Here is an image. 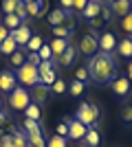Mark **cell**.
I'll use <instances>...</instances> for the list:
<instances>
[{
	"mask_svg": "<svg viewBox=\"0 0 132 147\" xmlns=\"http://www.w3.org/2000/svg\"><path fill=\"white\" fill-rule=\"evenodd\" d=\"M22 2H24V5H26V2H33V0H22Z\"/></svg>",
	"mask_w": 132,
	"mask_h": 147,
	"instance_id": "681fc988",
	"label": "cell"
},
{
	"mask_svg": "<svg viewBox=\"0 0 132 147\" xmlns=\"http://www.w3.org/2000/svg\"><path fill=\"white\" fill-rule=\"evenodd\" d=\"M20 2H22V0H2V11H5V16L16 13V9H18Z\"/></svg>",
	"mask_w": 132,
	"mask_h": 147,
	"instance_id": "f1b7e54d",
	"label": "cell"
},
{
	"mask_svg": "<svg viewBox=\"0 0 132 147\" xmlns=\"http://www.w3.org/2000/svg\"><path fill=\"white\" fill-rule=\"evenodd\" d=\"M101 143V136H99V132L95 127H88V132H86V136H84V145L86 147H97Z\"/></svg>",
	"mask_w": 132,
	"mask_h": 147,
	"instance_id": "e0dca14e",
	"label": "cell"
},
{
	"mask_svg": "<svg viewBox=\"0 0 132 147\" xmlns=\"http://www.w3.org/2000/svg\"><path fill=\"white\" fill-rule=\"evenodd\" d=\"M121 121L130 125L132 123V105H123V110H121Z\"/></svg>",
	"mask_w": 132,
	"mask_h": 147,
	"instance_id": "e575fe53",
	"label": "cell"
},
{
	"mask_svg": "<svg viewBox=\"0 0 132 147\" xmlns=\"http://www.w3.org/2000/svg\"><path fill=\"white\" fill-rule=\"evenodd\" d=\"M16 75L11 73V70H2L0 73V90L2 92H11L13 88H16Z\"/></svg>",
	"mask_w": 132,
	"mask_h": 147,
	"instance_id": "7c38bea8",
	"label": "cell"
},
{
	"mask_svg": "<svg viewBox=\"0 0 132 147\" xmlns=\"http://www.w3.org/2000/svg\"><path fill=\"white\" fill-rule=\"evenodd\" d=\"M112 51H117V37L110 31H104L99 35V53H108L110 55Z\"/></svg>",
	"mask_w": 132,
	"mask_h": 147,
	"instance_id": "ba28073f",
	"label": "cell"
},
{
	"mask_svg": "<svg viewBox=\"0 0 132 147\" xmlns=\"http://www.w3.org/2000/svg\"><path fill=\"white\" fill-rule=\"evenodd\" d=\"M9 64H11V66L16 68V70H18L20 66H24V64H26V53L18 49V51H16V53H13L11 57H9Z\"/></svg>",
	"mask_w": 132,
	"mask_h": 147,
	"instance_id": "603a6c76",
	"label": "cell"
},
{
	"mask_svg": "<svg viewBox=\"0 0 132 147\" xmlns=\"http://www.w3.org/2000/svg\"><path fill=\"white\" fill-rule=\"evenodd\" d=\"M130 5H132V0H130Z\"/></svg>",
	"mask_w": 132,
	"mask_h": 147,
	"instance_id": "816d5d0a",
	"label": "cell"
},
{
	"mask_svg": "<svg viewBox=\"0 0 132 147\" xmlns=\"http://www.w3.org/2000/svg\"><path fill=\"white\" fill-rule=\"evenodd\" d=\"M101 7H104V5H101V0H90V2L86 5V9H84L82 16L88 20V22H90V20H95V18L101 13Z\"/></svg>",
	"mask_w": 132,
	"mask_h": 147,
	"instance_id": "9a60e30c",
	"label": "cell"
},
{
	"mask_svg": "<svg viewBox=\"0 0 132 147\" xmlns=\"http://www.w3.org/2000/svg\"><path fill=\"white\" fill-rule=\"evenodd\" d=\"M38 73H40V84L44 86H53L57 79V70H55V64L53 61H42L38 66Z\"/></svg>",
	"mask_w": 132,
	"mask_h": 147,
	"instance_id": "8992f818",
	"label": "cell"
},
{
	"mask_svg": "<svg viewBox=\"0 0 132 147\" xmlns=\"http://www.w3.org/2000/svg\"><path fill=\"white\" fill-rule=\"evenodd\" d=\"M46 147H68V141L64 138V136H51L49 141H46Z\"/></svg>",
	"mask_w": 132,
	"mask_h": 147,
	"instance_id": "f546056e",
	"label": "cell"
},
{
	"mask_svg": "<svg viewBox=\"0 0 132 147\" xmlns=\"http://www.w3.org/2000/svg\"><path fill=\"white\" fill-rule=\"evenodd\" d=\"M88 2H90V0H73V9H75L77 13H84V9H86Z\"/></svg>",
	"mask_w": 132,
	"mask_h": 147,
	"instance_id": "74e56055",
	"label": "cell"
},
{
	"mask_svg": "<svg viewBox=\"0 0 132 147\" xmlns=\"http://www.w3.org/2000/svg\"><path fill=\"white\" fill-rule=\"evenodd\" d=\"M9 103H11L13 110H26V105L31 103V94H29V90L26 88H13L11 94H9Z\"/></svg>",
	"mask_w": 132,
	"mask_h": 147,
	"instance_id": "277c9868",
	"label": "cell"
},
{
	"mask_svg": "<svg viewBox=\"0 0 132 147\" xmlns=\"http://www.w3.org/2000/svg\"><path fill=\"white\" fill-rule=\"evenodd\" d=\"M79 147H86V145H79Z\"/></svg>",
	"mask_w": 132,
	"mask_h": 147,
	"instance_id": "f907efd6",
	"label": "cell"
},
{
	"mask_svg": "<svg viewBox=\"0 0 132 147\" xmlns=\"http://www.w3.org/2000/svg\"><path fill=\"white\" fill-rule=\"evenodd\" d=\"M60 5H62V7H60V9H64V11L68 13L70 9H73V0H60Z\"/></svg>",
	"mask_w": 132,
	"mask_h": 147,
	"instance_id": "b9f144b4",
	"label": "cell"
},
{
	"mask_svg": "<svg viewBox=\"0 0 132 147\" xmlns=\"http://www.w3.org/2000/svg\"><path fill=\"white\" fill-rule=\"evenodd\" d=\"M26 145L29 147H46V138L42 136V132H38V134L26 136Z\"/></svg>",
	"mask_w": 132,
	"mask_h": 147,
	"instance_id": "484cf974",
	"label": "cell"
},
{
	"mask_svg": "<svg viewBox=\"0 0 132 147\" xmlns=\"http://www.w3.org/2000/svg\"><path fill=\"white\" fill-rule=\"evenodd\" d=\"M84 88H86V84L73 79V81H70V86H68V92L73 94V97H79V94H84Z\"/></svg>",
	"mask_w": 132,
	"mask_h": 147,
	"instance_id": "83f0119b",
	"label": "cell"
},
{
	"mask_svg": "<svg viewBox=\"0 0 132 147\" xmlns=\"http://www.w3.org/2000/svg\"><path fill=\"white\" fill-rule=\"evenodd\" d=\"M99 117H101V110L95 103H90V101H84V103L77 105L75 119L79 123H84L86 127H95V123L99 121Z\"/></svg>",
	"mask_w": 132,
	"mask_h": 147,
	"instance_id": "7a4b0ae2",
	"label": "cell"
},
{
	"mask_svg": "<svg viewBox=\"0 0 132 147\" xmlns=\"http://www.w3.org/2000/svg\"><path fill=\"white\" fill-rule=\"evenodd\" d=\"M42 46H44V42H42V37H40V35H31V40H29V44H26L29 53H38Z\"/></svg>",
	"mask_w": 132,
	"mask_h": 147,
	"instance_id": "4316f807",
	"label": "cell"
},
{
	"mask_svg": "<svg viewBox=\"0 0 132 147\" xmlns=\"http://www.w3.org/2000/svg\"><path fill=\"white\" fill-rule=\"evenodd\" d=\"M79 53L84 57H95L99 53V35H95V33H86L82 37V42H79Z\"/></svg>",
	"mask_w": 132,
	"mask_h": 147,
	"instance_id": "5b68a950",
	"label": "cell"
},
{
	"mask_svg": "<svg viewBox=\"0 0 132 147\" xmlns=\"http://www.w3.org/2000/svg\"><path fill=\"white\" fill-rule=\"evenodd\" d=\"M26 61H29L31 66H40V64H42V59H40L38 53H26Z\"/></svg>",
	"mask_w": 132,
	"mask_h": 147,
	"instance_id": "f35d334b",
	"label": "cell"
},
{
	"mask_svg": "<svg viewBox=\"0 0 132 147\" xmlns=\"http://www.w3.org/2000/svg\"><path fill=\"white\" fill-rule=\"evenodd\" d=\"M40 5H42V9H46V0H38Z\"/></svg>",
	"mask_w": 132,
	"mask_h": 147,
	"instance_id": "7dc6e473",
	"label": "cell"
},
{
	"mask_svg": "<svg viewBox=\"0 0 132 147\" xmlns=\"http://www.w3.org/2000/svg\"><path fill=\"white\" fill-rule=\"evenodd\" d=\"M22 132H24L26 136L38 134V132H40V123L38 121H31V119H24V121H22Z\"/></svg>",
	"mask_w": 132,
	"mask_h": 147,
	"instance_id": "cb8c5ba5",
	"label": "cell"
},
{
	"mask_svg": "<svg viewBox=\"0 0 132 147\" xmlns=\"http://www.w3.org/2000/svg\"><path fill=\"white\" fill-rule=\"evenodd\" d=\"M2 26H7L9 31H16L18 26H22V20H20L16 13H9V16L2 18Z\"/></svg>",
	"mask_w": 132,
	"mask_h": 147,
	"instance_id": "7402d4cb",
	"label": "cell"
},
{
	"mask_svg": "<svg viewBox=\"0 0 132 147\" xmlns=\"http://www.w3.org/2000/svg\"><path fill=\"white\" fill-rule=\"evenodd\" d=\"M49 46H51V53H53V59H60V57L64 55V51L70 46V40H60V37H55Z\"/></svg>",
	"mask_w": 132,
	"mask_h": 147,
	"instance_id": "4fadbf2b",
	"label": "cell"
},
{
	"mask_svg": "<svg viewBox=\"0 0 132 147\" xmlns=\"http://www.w3.org/2000/svg\"><path fill=\"white\" fill-rule=\"evenodd\" d=\"M86 68L90 73V79L97 84H108V81L117 79V66H114L112 55H108V53H97L95 57H90V64Z\"/></svg>",
	"mask_w": 132,
	"mask_h": 147,
	"instance_id": "6da1fadb",
	"label": "cell"
},
{
	"mask_svg": "<svg viewBox=\"0 0 132 147\" xmlns=\"http://www.w3.org/2000/svg\"><path fill=\"white\" fill-rule=\"evenodd\" d=\"M128 79H130V84H132V59H130V64H128Z\"/></svg>",
	"mask_w": 132,
	"mask_h": 147,
	"instance_id": "ee69618b",
	"label": "cell"
},
{
	"mask_svg": "<svg viewBox=\"0 0 132 147\" xmlns=\"http://www.w3.org/2000/svg\"><path fill=\"white\" fill-rule=\"evenodd\" d=\"M75 24H77L75 16H70V13H68V16H66V20H64V26H66L68 31H73V29H75Z\"/></svg>",
	"mask_w": 132,
	"mask_h": 147,
	"instance_id": "ab89813d",
	"label": "cell"
},
{
	"mask_svg": "<svg viewBox=\"0 0 132 147\" xmlns=\"http://www.w3.org/2000/svg\"><path fill=\"white\" fill-rule=\"evenodd\" d=\"M16 79L22 84V86H35V84H40V73H38V66H31L29 61H26L24 66H20L18 70H16Z\"/></svg>",
	"mask_w": 132,
	"mask_h": 147,
	"instance_id": "3957f363",
	"label": "cell"
},
{
	"mask_svg": "<svg viewBox=\"0 0 132 147\" xmlns=\"http://www.w3.org/2000/svg\"><path fill=\"white\" fill-rule=\"evenodd\" d=\"M75 79L77 81H82V84H86V81L88 79H90V73H88V68H77V70H75Z\"/></svg>",
	"mask_w": 132,
	"mask_h": 147,
	"instance_id": "d6a6232c",
	"label": "cell"
},
{
	"mask_svg": "<svg viewBox=\"0 0 132 147\" xmlns=\"http://www.w3.org/2000/svg\"><path fill=\"white\" fill-rule=\"evenodd\" d=\"M66 16H68V13L64 11V9H55V11H51L49 13V24L51 26H62L64 20H66Z\"/></svg>",
	"mask_w": 132,
	"mask_h": 147,
	"instance_id": "2e32d148",
	"label": "cell"
},
{
	"mask_svg": "<svg viewBox=\"0 0 132 147\" xmlns=\"http://www.w3.org/2000/svg\"><path fill=\"white\" fill-rule=\"evenodd\" d=\"M7 37H9V29H7V26H2V24H0V44L5 42Z\"/></svg>",
	"mask_w": 132,
	"mask_h": 147,
	"instance_id": "7bdbcfd3",
	"label": "cell"
},
{
	"mask_svg": "<svg viewBox=\"0 0 132 147\" xmlns=\"http://www.w3.org/2000/svg\"><path fill=\"white\" fill-rule=\"evenodd\" d=\"M117 51H119V57H132V37H126L117 44Z\"/></svg>",
	"mask_w": 132,
	"mask_h": 147,
	"instance_id": "44dd1931",
	"label": "cell"
},
{
	"mask_svg": "<svg viewBox=\"0 0 132 147\" xmlns=\"http://www.w3.org/2000/svg\"><path fill=\"white\" fill-rule=\"evenodd\" d=\"M38 55H40V59H42V61H53V53H51V46H49V44H44L42 49L38 51Z\"/></svg>",
	"mask_w": 132,
	"mask_h": 147,
	"instance_id": "1f68e13d",
	"label": "cell"
},
{
	"mask_svg": "<svg viewBox=\"0 0 132 147\" xmlns=\"http://www.w3.org/2000/svg\"><path fill=\"white\" fill-rule=\"evenodd\" d=\"M31 103H35V105H42V103H46L51 99V86H44V84H35V86L31 88Z\"/></svg>",
	"mask_w": 132,
	"mask_h": 147,
	"instance_id": "52a82bcc",
	"label": "cell"
},
{
	"mask_svg": "<svg viewBox=\"0 0 132 147\" xmlns=\"http://www.w3.org/2000/svg\"><path fill=\"white\" fill-rule=\"evenodd\" d=\"M9 35L16 40V44H18V46H26V44H29V40H31V29L22 22V26H18L16 31H9Z\"/></svg>",
	"mask_w": 132,
	"mask_h": 147,
	"instance_id": "30bf717a",
	"label": "cell"
},
{
	"mask_svg": "<svg viewBox=\"0 0 132 147\" xmlns=\"http://www.w3.org/2000/svg\"><path fill=\"white\" fill-rule=\"evenodd\" d=\"M26 18H40L44 13V9H42V5H40L38 0H33V2H26Z\"/></svg>",
	"mask_w": 132,
	"mask_h": 147,
	"instance_id": "ffe728a7",
	"label": "cell"
},
{
	"mask_svg": "<svg viewBox=\"0 0 132 147\" xmlns=\"http://www.w3.org/2000/svg\"><path fill=\"white\" fill-rule=\"evenodd\" d=\"M0 147H13V136L11 134H5L0 138Z\"/></svg>",
	"mask_w": 132,
	"mask_h": 147,
	"instance_id": "60d3db41",
	"label": "cell"
},
{
	"mask_svg": "<svg viewBox=\"0 0 132 147\" xmlns=\"http://www.w3.org/2000/svg\"><path fill=\"white\" fill-rule=\"evenodd\" d=\"M112 2H117V0H104V2H101V5H106V7H110V5H112Z\"/></svg>",
	"mask_w": 132,
	"mask_h": 147,
	"instance_id": "bcb514c9",
	"label": "cell"
},
{
	"mask_svg": "<svg viewBox=\"0 0 132 147\" xmlns=\"http://www.w3.org/2000/svg\"><path fill=\"white\" fill-rule=\"evenodd\" d=\"M0 125H7V114L5 112H0Z\"/></svg>",
	"mask_w": 132,
	"mask_h": 147,
	"instance_id": "f6af8a7d",
	"label": "cell"
},
{
	"mask_svg": "<svg viewBox=\"0 0 132 147\" xmlns=\"http://www.w3.org/2000/svg\"><path fill=\"white\" fill-rule=\"evenodd\" d=\"M110 9H112V16H119V18H126L128 13H132L130 0H117V2L110 5Z\"/></svg>",
	"mask_w": 132,
	"mask_h": 147,
	"instance_id": "5bb4252c",
	"label": "cell"
},
{
	"mask_svg": "<svg viewBox=\"0 0 132 147\" xmlns=\"http://www.w3.org/2000/svg\"><path fill=\"white\" fill-rule=\"evenodd\" d=\"M16 51H18V44H16V40H13L11 35L7 37L2 44H0V53H2V55H7V57H11Z\"/></svg>",
	"mask_w": 132,
	"mask_h": 147,
	"instance_id": "ac0fdd59",
	"label": "cell"
},
{
	"mask_svg": "<svg viewBox=\"0 0 132 147\" xmlns=\"http://www.w3.org/2000/svg\"><path fill=\"white\" fill-rule=\"evenodd\" d=\"M51 92H53V94H64V92H66V84H64L62 79H55V84L51 86Z\"/></svg>",
	"mask_w": 132,
	"mask_h": 147,
	"instance_id": "836d02e7",
	"label": "cell"
},
{
	"mask_svg": "<svg viewBox=\"0 0 132 147\" xmlns=\"http://www.w3.org/2000/svg\"><path fill=\"white\" fill-rule=\"evenodd\" d=\"M0 112H2V99H0Z\"/></svg>",
	"mask_w": 132,
	"mask_h": 147,
	"instance_id": "c3c4849f",
	"label": "cell"
},
{
	"mask_svg": "<svg viewBox=\"0 0 132 147\" xmlns=\"http://www.w3.org/2000/svg\"><path fill=\"white\" fill-rule=\"evenodd\" d=\"M75 57H77V49H75V46H73V44H70L68 49L64 51V55L60 57V59H57V61H60L62 66H70V64L75 61Z\"/></svg>",
	"mask_w": 132,
	"mask_h": 147,
	"instance_id": "d6986e66",
	"label": "cell"
},
{
	"mask_svg": "<svg viewBox=\"0 0 132 147\" xmlns=\"http://www.w3.org/2000/svg\"><path fill=\"white\" fill-rule=\"evenodd\" d=\"M55 134H57V136H64V138H68V121H64V123H57V127H55Z\"/></svg>",
	"mask_w": 132,
	"mask_h": 147,
	"instance_id": "d590c367",
	"label": "cell"
},
{
	"mask_svg": "<svg viewBox=\"0 0 132 147\" xmlns=\"http://www.w3.org/2000/svg\"><path fill=\"white\" fill-rule=\"evenodd\" d=\"M86 132H88V127L84 123H79L77 119L68 121V141H82L86 136Z\"/></svg>",
	"mask_w": 132,
	"mask_h": 147,
	"instance_id": "9c48e42d",
	"label": "cell"
},
{
	"mask_svg": "<svg viewBox=\"0 0 132 147\" xmlns=\"http://www.w3.org/2000/svg\"><path fill=\"white\" fill-rule=\"evenodd\" d=\"M53 35L60 37V40H70V31L66 29V26H53Z\"/></svg>",
	"mask_w": 132,
	"mask_h": 147,
	"instance_id": "4dcf8cb0",
	"label": "cell"
},
{
	"mask_svg": "<svg viewBox=\"0 0 132 147\" xmlns=\"http://www.w3.org/2000/svg\"><path fill=\"white\" fill-rule=\"evenodd\" d=\"M24 117L31 119V121H40V119H42V110H40V105L29 103V105H26V110H24Z\"/></svg>",
	"mask_w": 132,
	"mask_h": 147,
	"instance_id": "d4e9b609",
	"label": "cell"
},
{
	"mask_svg": "<svg viewBox=\"0 0 132 147\" xmlns=\"http://www.w3.org/2000/svg\"><path fill=\"white\" fill-rule=\"evenodd\" d=\"M130 86L132 84H130L128 77H117V79H112V92L117 94V97H128L130 90H132Z\"/></svg>",
	"mask_w": 132,
	"mask_h": 147,
	"instance_id": "8fae6325",
	"label": "cell"
},
{
	"mask_svg": "<svg viewBox=\"0 0 132 147\" xmlns=\"http://www.w3.org/2000/svg\"><path fill=\"white\" fill-rule=\"evenodd\" d=\"M121 31L132 33V13H128L126 18H121Z\"/></svg>",
	"mask_w": 132,
	"mask_h": 147,
	"instance_id": "8d00e7d4",
	"label": "cell"
}]
</instances>
